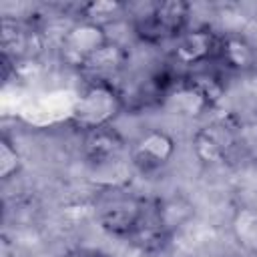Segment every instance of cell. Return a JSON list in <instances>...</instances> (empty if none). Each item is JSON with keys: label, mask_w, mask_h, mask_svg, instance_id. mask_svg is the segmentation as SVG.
Instances as JSON below:
<instances>
[{"label": "cell", "mask_w": 257, "mask_h": 257, "mask_svg": "<svg viewBox=\"0 0 257 257\" xmlns=\"http://www.w3.org/2000/svg\"><path fill=\"white\" fill-rule=\"evenodd\" d=\"M175 151H177V143L167 131L149 128L133 143V147L128 149V155H131L133 167L149 175L167 167Z\"/></svg>", "instance_id": "obj_6"}, {"label": "cell", "mask_w": 257, "mask_h": 257, "mask_svg": "<svg viewBox=\"0 0 257 257\" xmlns=\"http://www.w3.org/2000/svg\"><path fill=\"white\" fill-rule=\"evenodd\" d=\"M126 151V139L112 124L82 133V157L92 167H106L116 163Z\"/></svg>", "instance_id": "obj_9"}, {"label": "cell", "mask_w": 257, "mask_h": 257, "mask_svg": "<svg viewBox=\"0 0 257 257\" xmlns=\"http://www.w3.org/2000/svg\"><path fill=\"white\" fill-rule=\"evenodd\" d=\"M229 72H251L257 68V48L241 34H223L217 60Z\"/></svg>", "instance_id": "obj_11"}, {"label": "cell", "mask_w": 257, "mask_h": 257, "mask_svg": "<svg viewBox=\"0 0 257 257\" xmlns=\"http://www.w3.org/2000/svg\"><path fill=\"white\" fill-rule=\"evenodd\" d=\"M126 14H131V6L118 0H90L78 6L80 20H88L98 26H108L110 22L122 20Z\"/></svg>", "instance_id": "obj_12"}, {"label": "cell", "mask_w": 257, "mask_h": 257, "mask_svg": "<svg viewBox=\"0 0 257 257\" xmlns=\"http://www.w3.org/2000/svg\"><path fill=\"white\" fill-rule=\"evenodd\" d=\"M76 257H110V255L104 251H98V249H84V251H78Z\"/></svg>", "instance_id": "obj_15"}, {"label": "cell", "mask_w": 257, "mask_h": 257, "mask_svg": "<svg viewBox=\"0 0 257 257\" xmlns=\"http://www.w3.org/2000/svg\"><path fill=\"white\" fill-rule=\"evenodd\" d=\"M223 34L215 32L209 26H197V28H187L179 38L173 48V58L175 62L183 66H195V64H205V62H215L219 54Z\"/></svg>", "instance_id": "obj_7"}, {"label": "cell", "mask_w": 257, "mask_h": 257, "mask_svg": "<svg viewBox=\"0 0 257 257\" xmlns=\"http://www.w3.org/2000/svg\"><path fill=\"white\" fill-rule=\"evenodd\" d=\"M191 4L185 0H159L149 6L143 14L133 18L135 34L147 44H163L177 40L189 24Z\"/></svg>", "instance_id": "obj_3"}, {"label": "cell", "mask_w": 257, "mask_h": 257, "mask_svg": "<svg viewBox=\"0 0 257 257\" xmlns=\"http://www.w3.org/2000/svg\"><path fill=\"white\" fill-rule=\"evenodd\" d=\"M108 42L110 38L104 26L92 24L88 20H78L62 34L60 58L68 66H74L78 70L84 60H88L94 52H98Z\"/></svg>", "instance_id": "obj_5"}, {"label": "cell", "mask_w": 257, "mask_h": 257, "mask_svg": "<svg viewBox=\"0 0 257 257\" xmlns=\"http://www.w3.org/2000/svg\"><path fill=\"white\" fill-rule=\"evenodd\" d=\"M126 62H128L126 48L120 46L118 42L110 40L98 52H94L88 60H84L80 64L78 72L82 76H86L88 82H92V80H108V82H112V78L126 66Z\"/></svg>", "instance_id": "obj_10"}, {"label": "cell", "mask_w": 257, "mask_h": 257, "mask_svg": "<svg viewBox=\"0 0 257 257\" xmlns=\"http://www.w3.org/2000/svg\"><path fill=\"white\" fill-rule=\"evenodd\" d=\"M233 229H235L239 243L257 251V211L255 209L239 211L233 221Z\"/></svg>", "instance_id": "obj_13"}, {"label": "cell", "mask_w": 257, "mask_h": 257, "mask_svg": "<svg viewBox=\"0 0 257 257\" xmlns=\"http://www.w3.org/2000/svg\"><path fill=\"white\" fill-rule=\"evenodd\" d=\"M147 205H149V201H145V199L116 201L98 213V223L106 233H110L114 237L131 239L145 221Z\"/></svg>", "instance_id": "obj_8"}, {"label": "cell", "mask_w": 257, "mask_h": 257, "mask_svg": "<svg viewBox=\"0 0 257 257\" xmlns=\"http://www.w3.org/2000/svg\"><path fill=\"white\" fill-rule=\"evenodd\" d=\"M126 108L124 94L114 82L92 80L86 82L80 96L74 100L68 122L80 131L88 133L94 128L110 126Z\"/></svg>", "instance_id": "obj_1"}, {"label": "cell", "mask_w": 257, "mask_h": 257, "mask_svg": "<svg viewBox=\"0 0 257 257\" xmlns=\"http://www.w3.org/2000/svg\"><path fill=\"white\" fill-rule=\"evenodd\" d=\"M239 137H241V120L237 114L227 112L215 116L193 135L195 157L209 167L223 165L237 149Z\"/></svg>", "instance_id": "obj_4"}, {"label": "cell", "mask_w": 257, "mask_h": 257, "mask_svg": "<svg viewBox=\"0 0 257 257\" xmlns=\"http://www.w3.org/2000/svg\"><path fill=\"white\" fill-rule=\"evenodd\" d=\"M255 161H257V151H255Z\"/></svg>", "instance_id": "obj_16"}, {"label": "cell", "mask_w": 257, "mask_h": 257, "mask_svg": "<svg viewBox=\"0 0 257 257\" xmlns=\"http://www.w3.org/2000/svg\"><path fill=\"white\" fill-rule=\"evenodd\" d=\"M225 92L223 80L215 74H191L173 80L161 98V106L177 116L197 118L211 112Z\"/></svg>", "instance_id": "obj_2"}, {"label": "cell", "mask_w": 257, "mask_h": 257, "mask_svg": "<svg viewBox=\"0 0 257 257\" xmlns=\"http://www.w3.org/2000/svg\"><path fill=\"white\" fill-rule=\"evenodd\" d=\"M22 169V157L16 149V145L8 139V135H2L0 139V177L2 181H10L16 177Z\"/></svg>", "instance_id": "obj_14"}]
</instances>
